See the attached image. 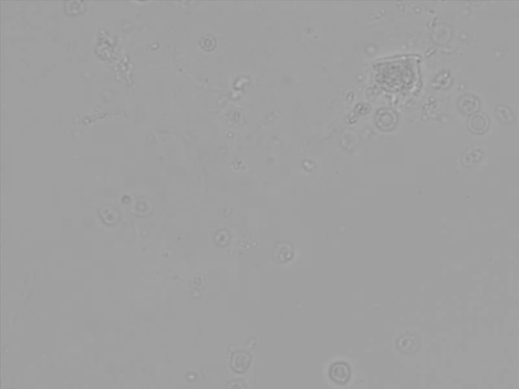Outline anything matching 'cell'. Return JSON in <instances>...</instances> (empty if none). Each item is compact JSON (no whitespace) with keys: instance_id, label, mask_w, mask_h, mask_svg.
<instances>
[{"instance_id":"6da1fadb","label":"cell","mask_w":519,"mask_h":389,"mask_svg":"<svg viewBox=\"0 0 519 389\" xmlns=\"http://www.w3.org/2000/svg\"><path fill=\"white\" fill-rule=\"evenodd\" d=\"M489 125V120L483 114H477L470 119V128L473 132L483 133Z\"/></svg>"},{"instance_id":"7a4b0ae2","label":"cell","mask_w":519,"mask_h":389,"mask_svg":"<svg viewBox=\"0 0 519 389\" xmlns=\"http://www.w3.org/2000/svg\"><path fill=\"white\" fill-rule=\"evenodd\" d=\"M398 347L403 351H408V349H414V345H415V341H414L413 336H405L398 340Z\"/></svg>"}]
</instances>
